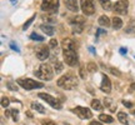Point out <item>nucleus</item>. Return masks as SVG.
Masks as SVG:
<instances>
[{
	"instance_id": "obj_1",
	"label": "nucleus",
	"mask_w": 135,
	"mask_h": 125,
	"mask_svg": "<svg viewBox=\"0 0 135 125\" xmlns=\"http://www.w3.org/2000/svg\"><path fill=\"white\" fill-rule=\"evenodd\" d=\"M58 86L63 88L65 90H71L74 88L78 86V78L75 74H73L71 71L63 75L61 78H59L58 80Z\"/></svg>"
},
{
	"instance_id": "obj_2",
	"label": "nucleus",
	"mask_w": 135,
	"mask_h": 125,
	"mask_svg": "<svg viewBox=\"0 0 135 125\" xmlns=\"http://www.w3.org/2000/svg\"><path fill=\"white\" fill-rule=\"evenodd\" d=\"M34 75L40 78V79H43V80H51L54 76V71L49 64H41L40 68H39V70L34 71Z\"/></svg>"
},
{
	"instance_id": "obj_3",
	"label": "nucleus",
	"mask_w": 135,
	"mask_h": 125,
	"mask_svg": "<svg viewBox=\"0 0 135 125\" xmlns=\"http://www.w3.org/2000/svg\"><path fill=\"white\" fill-rule=\"evenodd\" d=\"M40 8L46 14H56L59 10V0H43Z\"/></svg>"
},
{
	"instance_id": "obj_4",
	"label": "nucleus",
	"mask_w": 135,
	"mask_h": 125,
	"mask_svg": "<svg viewBox=\"0 0 135 125\" xmlns=\"http://www.w3.org/2000/svg\"><path fill=\"white\" fill-rule=\"evenodd\" d=\"M64 60L69 66H78L79 65V58H78L76 50H63Z\"/></svg>"
},
{
	"instance_id": "obj_5",
	"label": "nucleus",
	"mask_w": 135,
	"mask_h": 125,
	"mask_svg": "<svg viewBox=\"0 0 135 125\" xmlns=\"http://www.w3.org/2000/svg\"><path fill=\"white\" fill-rule=\"evenodd\" d=\"M18 84H19V85L23 88V89H25V90L40 89V88L44 86L43 83L35 81V80H33V79H29V78H26V79H19V80H18Z\"/></svg>"
},
{
	"instance_id": "obj_6",
	"label": "nucleus",
	"mask_w": 135,
	"mask_h": 125,
	"mask_svg": "<svg viewBox=\"0 0 135 125\" xmlns=\"http://www.w3.org/2000/svg\"><path fill=\"white\" fill-rule=\"evenodd\" d=\"M80 8H81L83 13L90 16L95 13V6H94V0H80Z\"/></svg>"
},
{
	"instance_id": "obj_7",
	"label": "nucleus",
	"mask_w": 135,
	"mask_h": 125,
	"mask_svg": "<svg viewBox=\"0 0 135 125\" xmlns=\"http://www.w3.org/2000/svg\"><path fill=\"white\" fill-rule=\"evenodd\" d=\"M128 8H129V1L128 0H119L113 5V10L119 15H125L128 13Z\"/></svg>"
},
{
	"instance_id": "obj_8",
	"label": "nucleus",
	"mask_w": 135,
	"mask_h": 125,
	"mask_svg": "<svg viewBox=\"0 0 135 125\" xmlns=\"http://www.w3.org/2000/svg\"><path fill=\"white\" fill-rule=\"evenodd\" d=\"M39 98L44 99V100L46 101L51 108H54V109H58V110L59 109H61V103H60L56 98L49 95V94H45V93H39Z\"/></svg>"
},
{
	"instance_id": "obj_9",
	"label": "nucleus",
	"mask_w": 135,
	"mask_h": 125,
	"mask_svg": "<svg viewBox=\"0 0 135 125\" xmlns=\"http://www.w3.org/2000/svg\"><path fill=\"white\" fill-rule=\"evenodd\" d=\"M73 111L76 114L80 119H91L93 118V113L90 109L88 108H83V106H76L75 109H73Z\"/></svg>"
},
{
	"instance_id": "obj_10",
	"label": "nucleus",
	"mask_w": 135,
	"mask_h": 125,
	"mask_svg": "<svg viewBox=\"0 0 135 125\" xmlns=\"http://www.w3.org/2000/svg\"><path fill=\"white\" fill-rule=\"evenodd\" d=\"M35 54H36V58L39 60H45V59L49 58V46L46 45H39L36 50H35Z\"/></svg>"
},
{
	"instance_id": "obj_11",
	"label": "nucleus",
	"mask_w": 135,
	"mask_h": 125,
	"mask_svg": "<svg viewBox=\"0 0 135 125\" xmlns=\"http://www.w3.org/2000/svg\"><path fill=\"white\" fill-rule=\"evenodd\" d=\"M103 80H101V85H100V89H101V92H104V93H110L111 92V81H110V79L108 78V75L106 74H103Z\"/></svg>"
},
{
	"instance_id": "obj_12",
	"label": "nucleus",
	"mask_w": 135,
	"mask_h": 125,
	"mask_svg": "<svg viewBox=\"0 0 135 125\" xmlns=\"http://www.w3.org/2000/svg\"><path fill=\"white\" fill-rule=\"evenodd\" d=\"M61 46H63V50H76V45H75V41L71 40V39H64L61 41Z\"/></svg>"
},
{
	"instance_id": "obj_13",
	"label": "nucleus",
	"mask_w": 135,
	"mask_h": 125,
	"mask_svg": "<svg viewBox=\"0 0 135 125\" xmlns=\"http://www.w3.org/2000/svg\"><path fill=\"white\" fill-rule=\"evenodd\" d=\"M65 6L69 10H71L73 13H78L79 11V5H78V0H64Z\"/></svg>"
},
{
	"instance_id": "obj_14",
	"label": "nucleus",
	"mask_w": 135,
	"mask_h": 125,
	"mask_svg": "<svg viewBox=\"0 0 135 125\" xmlns=\"http://www.w3.org/2000/svg\"><path fill=\"white\" fill-rule=\"evenodd\" d=\"M69 23H70V25H84V23H85V18L84 16H80V15H75V16H73V18H70L69 19Z\"/></svg>"
},
{
	"instance_id": "obj_15",
	"label": "nucleus",
	"mask_w": 135,
	"mask_h": 125,
	"mask_svg": "<svg viewBox=\"0 0 135 125\" xmlns=\"http://www.w3.org/2000/svg\"><path fill=\"white\" fill-rule=\"evenodd\" d=\"M40 29L43 30L44 33L46 34V35H49V36H53L54 33H55V29H54V26H51V25H48V24L40 25Z\"/></svg>"
},
{
	"instance_id": "obj_16",
	"label": "nucleus",
	"mask_w": 135,
	"mask_h": 125,
	"mask_svg": "<svg viewBox=\"0 0 135 125\" xmlns=\"http://www.w3.org/2000/svg\"><path fill=\"white\" fill-rule=\"evenodd\" d=\"M98 23H99V25L100 26H105V28H109L111 25V20L106 16V15H101L100 18H99V20H98Z\"/></svg>"
},
{
	"instance_id": "obj_17",
	"label": "nucleus",
	"mask_w": 135,
	"mask_h": 125,
	"mask_svg": "<svg viewBox=\"0 0 135 125\" xmlns=\"http://www.w3.org/2000/svg\"><path fill=\"white\" fill-rule=\"evenodd\" d=\"M111 26L115 30H119L121 26H123V20H121L119 16H114L113 20H111Z\"/></svg>"
},
{
	"instance_id": "obj_18",
	"label": "nucleus",
	"mask_w": 135,
	"mask_h": 125,
	"mask_svg": "<svg viewBox=\"0 0 135 125\" xmlns=\"http://www.w3.org/2000/svg\"><path fill=\"white\" fill-rule=\"evenodd\" d=\"M104 105H105L106 108H109V110L110 111H115L116 110V105L114 104V101L111 100L110 98H105V99H104Z\"/></svg>"
},
{
	"instance_id": "obj_19",
	"label": "nucleus",
	"mask_w": 135,
	"mask_h": 125,
	"mask_svg": "<svg viewBox=\"0 0 135 125\" xmlns=\"http://www.w3.org/2000/svg\"><path fill=\"white\" fill-rule=\"evenodd\" d=\"M31 108L35 109V110L38 111V113H40V114H45V113H46L45 108H44L41 104H39V103H31Z\"/></svg>"
},
{
	"instance_id": "obj_20",
	"label": "nucleus",
	"mask_w": 135,
	"mask_h": 125,
	"mask_svg": "<svg viewBox=\"0 0 135 125\" xmlns=\"http://www.w3.org/2000/svg\"><path fill=\"white\" fill-rule=\"evenodd\" d=\"M118 120L120 121L121 124H124V125H128V124H129V120H128L126 113H118Z\"/></svg>"
},
{
	"instance_id": "obj_21",
	"label": "nucleus",
	"mask_w": 135,
	"mask_h": 125,
	"mask_svg": "<svg viewBox=\"0 0 135 125\" xmlns=\"http://www.w3.org/2000/svg\"><path fill=\"white\" fill-rule=\"evenodd\" d=\"M99 3H100L101 8L104 10H110L113 9V6H111V1L110 0H98Z\"/></svg>"
},
{
	"instance_id": "obj_22",
	"label": "nucleus",
	"mask_w": 135,
	"mask_h": 125,
	"mask_svg": "<svg viewBox=\"0 0 135 125\" xmlns=\"http://www.w3.org/2000/svg\"><path fill=\"white\" fill-rule=\"evenodd\" d=\"M99 120L103 121V123H106V124H110L114 121V119L111 118L110 115H106V114H100L99 115Z\"/></svg>"
},
{
	"instance_id": "obj_23",
	"label": "nucleus",
	"mask_w": 135,
	"mask_h": 125,
	"mask_svg": "<svg viewBox=\"0 0 135 125\" xmlns=\"http://www.w3.org/2000/svg\"><path fill=\"white\" fill-rule=\"evenodd\" d=\"M91 108L94 110H98V111L103 110V105H101V103L98 99H93L91 100Z\"/></svg>"
},
{
	"instance_id": "obj_24",
	"label": "nucleus",
	"mask_w": 135,
	"mask_h": 125,
	"mask_svg": "<svg viewBox=\"0 0 135 125\" xmlns=\"http://www.w3.org/2000/svg\"><path fill=\"white\" fill-rule=\"evenodd\" d=\"M86 69H88V71L89 73H97L98 66H97L95 62H89V64L86 65Z\"/></svg>"
},
{
	"instance_id": "obj_25",
	"label": "nucleus",
	"mask_w": 135,
	"mask_h": 125,
	"mask_svg": "<svg viewBox=\"0 0 135 125\" xmlns=\"http://www.w3.org/2000/svg\"><path fill=\"white\" fill-rule=\"evenodd\" d=\"M73 33L74 34H81L83 29H84V25H73Z\"/></svg>"
},
{
	"instance_id": "obj_26",
	"label": "nucleus",
	"mask_w": 135,
	"mask_h": 125,
	"mask_svg": "<svg viewBox=\"0 0 135 125\" xmlns=\"http://www.w3.org/2000/svg\"><path fill=\"white\" fill-rule=\"evenodd\" d=\"M6 88H8L9 90H11V92H18V89H19V88H18V85H16V84H14L13 81H8V83H6Z\"/></svg>"
},
{
	"instance_id": "obj_27",
	"label": "nucleus",
	"mask_w": 135,
	"mask_h": 125,
	"mask_svg": "<svg viewBox=\"0 0 135 125\" xmlns=\"http://www.w3.org/2000/svg\"><path fill=\"white\" fill-rule=\"evenodd\" d=\"M54 71L55 73H61L63 71V62L61 61H56L54 65Z\"/></svg>"
},
{
	"instance_id": "obj_28",
	"label": "nucleus",
	"mask_w": 135,
	"mask_h": 125,
	"mask_svg": "<svg viewBox=\"0 0 135 125\" xmlns=\"http://www.w3.org/2000/svg\"><path fill=\"white\" fill-rule=\"evenodd\" d=\"M30 39H31V40H36V41H44V36L38 35V34H35V33H33L30 35Z\"/></svg>"
},
{
	"instance_id": "obj_29",
	"label": "nucleus",
	"mask_w": 135,
	"mask_h": 125,
	"mask_svg": "<svg viewBox=\"0 0 135 125\" xmlns=\"http://www.w3.org/2000/svg\"><path fill=\"white\" fill-rule=\"evenodd\" d=\"M11 116H13V120L16 123V121L19 120V111L16 110V109H13L11 110Z\"/></svg>"
},
{
	"instance_id": "obj_30",
	"label": "nucleus",
	"mask_w": 135,
	"mask_h": 125,
	"mask_svg": "<svg viewBox=\"0 0 135 125\" xmlns=\"http://www.w3.org/2000/svg\"><path fill=\"white\" fill-rule=\"evenodd\" d=\"M34 19H35V15H33V16H31V18H30V19L28 20V21H26L24 25H23V30H26V29H28V28L30 26V24H31V23L34 21Z\"/></svg>"
},
{
	"instance_id": "obj_31",
	"label": "nucleus",
	"mask_w": 135,
	"mask_h": 125,
	"mask_svg": "<svg viewBox=\"0 0 135 125\" xmlns=\"http://www.w3.org/2000/svg\"><path fill=\"white\" fill-rule=\"evenodd\" d=\"M49 48H51V49L58 48V41H56V39H51V40L49 41Z\"/></svg>"
},
{
	"instance_id": "obj_32",
	"label": "nucleus",
	"mask_w": 135,
	"mask_h": 125,
	"mask_svg": "<svg viewBox=\"0 0 135 125\" xmlns=\"http://www.w3.org/2000/svg\"><path fill=\"white\" fill-rule=\"evenodd\" d=\"M44 21H49V23H55V18L54 16H49V15H43Z\"/></svg>"
},
{
	"instance_id": "obj_33",
	"label": "nucleus",
	"mask_w": 135,
	"mask_h": 125,
	"mask_svg": "<svg viewBox=\"0 0 135 125\" xmlns=\"http://www.w3.org/2000/svg\"><path fill=\"white\" fill-rule=\"evenodd\" d=\"M9 104L10 103H9V99H8V98H3V99H1V106H3V108H8Z\"/></svg>"
},
{
	"instance_id": "obj_34",
	"label": "nucleus",
	"mask_w": 135,
	"mask_h": 125,
	"mask_svg": "<svg viewBox=\"0 0 135 125\" xmlns=\"http://www.w3.org/2000/svg\"><path fill=\"white\" fill-rule=\"evenodd\" d=\"M9 45H10V48L13 49L14 51H16V53H20V49H19V46H18V45H15V44H14V41H11V43L9 44Z\"/></svg>"
},
{
	"instance_id": "obj_35",
	"label": "nucleus",
	"mask_w": 135,
	"mask_h": 125,
	"mask_svg": "<svg viewBox=\"0 0 135 125\" xmlns=\"http://www.w3.org/2000/svg\"><path fill=\"white\" fill-rule=\"evenodd\" d=\"M109 70H110L111 74H114L116 76H120V71H119L118 69H115V68H109Z\"/></svg>"
},
{
	"instance_id": "obj_36",
	"label": "nucleus",
	"mask_w": 135,
	"mask_h": 125,
	"mask_svg": "<svg viewBox=\"0 0 135 125\" xmlns=\"http://www.w3.org/2000/svg\"><path fill=\"white\" fill-rule=\"evenodd\" d=\"M41 125H58V124L53 120H43L41 121Z\"/></svg>"
},
{
	"instance_id": "obj_37",
	"label": "nucleus",
	"mask_w": 135,
	"mask_h": 125,
	"mask_svg": "<svg viewBox=\"0 0 135 125\" xmlns=\"http://www.w3.org/2000/svg\"><path fill=\"white\" fill-rule=\"evenodd\" d=\"M119 53H120L121 55H125V54L128 53V49H126V48H120V50H119Z\"/></svg>"
},
{
	"instance_id": "obj_38",
	"label": "nucleus",
	"mask_w": 135,
	"mask_h": 125,
	"mask_svg": "<svg viewBox=\"0 0 135 125\" xmlns=\"http://www.w3.org/2000/svg\"><path fill=\"white\" fill-rule=\"evenodd\" d=\"M99 35H105V30L98 29V31H97V36H99Z\"/></svg>"
},
{
	"instance_id": "obj_39",
	"label": "nucleus",
	"mask_w": 135,
	"mask_h": 125,
	"mask_svg": "<svg viewBox=\"0 0 135 125\" xmlns=\"http://www.w3.org/2000/svg\"><path fill=\"white\" fill-rule=\"evenodd\" d=\"M123 104H124V105L126 106V108H131V106H133V103H130V101H123Z\"/></svg>"
},
{
	"instance_id": "obj_40",
	"label": "nucleus",
	"mask_w": 135,
	"mask_h": 125,
	"mask_svg": "<svg viewBox=\"0 0 135 125\" xmlns=\"http://www.w3.org/2000/svg\"><path fill=\"white\" fill-rule=\"evenodd\" d=\"M80 76L83 79H85V71H84V68H80Z\"/></svg>"
},
{
	"instance_id": "obj_41",
	"label": "nucleus",
	"mask_w": 135,
	"mask_h": 125,
	"mask_svg": "<svg viewBox=\"0 0 135 125\" xmlns=\"http://www.w3.org/2000/svg\"><path fill=\"white\" fill-rule=\"evenodd\" d=\"M90 125H103V124L99 123V121H97V120H93V121H90Z\"/></svg>"
},
{
	"instance_id": "obj_42",
	"label": "nucleus",
	"mask_w": 135,
	"mask_h": 125,
	"mask_svg": "<svg viewBox=\"0 0 135 125\" xmlns=\"http://www.w3.org/2000/svg\"><path fill=\"white\" fill-rule=\"evenodd\" d=\"M10 115H11V110H6V111H5V116H6V118H9Z\"/></svg>"
},
{
	"instance_id": "obj_43",
	"label": "nucleus",
	"mask_w": 135,
	"mask_h": 125,
	"mask_svg": "<svg viewBox=\"0 0 135 125\" xmlns=\"http://www.w3.org/2000/svg\"><path fill=\"white\" fill-rule=\"evenodd\" d=\"M89 51H90L91 54H95V49L93 48V46H89Z\"/></svg>"
},
{
	"instance_id": "obj_44",
	"label": "nucleus",
	"mask_w": 135,
	"mask_h": 125,
	"mask_svg": "<svg viewBox=\"0 0 135 125\" xmlns=\"http://www.w3.org/2000/svg\"><path fill=\"white\" fill-rule=\"evenodd\" d=\"M26 115H28V116H30V118L33 116V115H31V113H30V111H26Z\"/></svg>"
},
{
	"instance_id": "obj_45",
	"label": "nucleus",
	"mask_w": 135,
	"mask_h": 125,
	"mask_svg": "<svg viewBox=\"0 0 135 125\" xmlns=\"http://www.w3.org/2000/svg\"><path fill=\"white\" fill-rule=\"evenodd\" d=\"M131 89H133V90H135V83H133V84H131Z\"/></svg>"
},
{
	"instance_id": "obj_46",
	"label": "nucleus",
	"mask_w": 135,
	"mask_h": 125,
	"mask_svg": "<svg viewBox=\"0 0 135 125\" xmlns=\"http://www.w3.org/2000/svg\"><path fill=\"white\" fill-rule=\"evenodd\" d=\"M131 113H133V115H135V110H134V111H131Z\"/></svg>"
}]
</instances>
